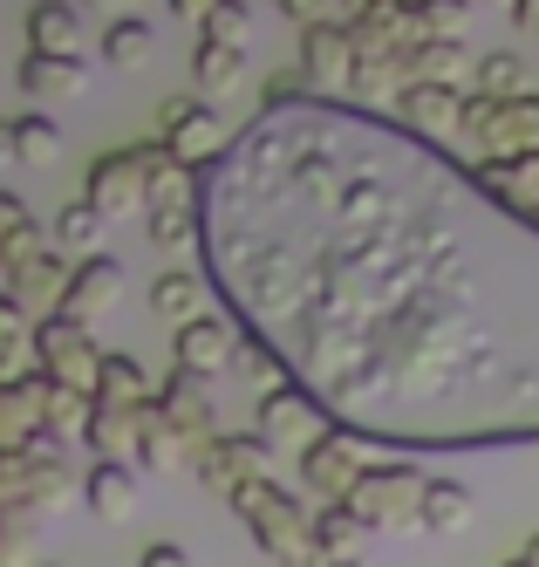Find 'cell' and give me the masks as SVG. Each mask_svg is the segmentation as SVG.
Returning a JSON list of instances; mask_svg holds the SVG:
<instances>
[{"instance_id":"obj_34","label":"cell","mask_w":539,"mask_h":567,"mask_svg":"<svg viewBox=\"0 0 539 567\" xmlns=\"http://www.w3.org/2000/svg\"><path fill=\"white\" fill-rule=\"evenodd\" d=\"M362 534H369V526H362L349 506H314V554H321V560H355Z\"/></svg>"},{"instance_id":"obj_38","label":"cell","mask_w":539,"mask_h":567,"mask_svg":"<svg viewBox=\"0 0 539 567\" xmlns=\"http://www.w3.org/2000/svg\"><path fill=\"white\" fill-rule=\"evenodd\" d=\"M198 34H205V42H226V49H246V42H253V8H246V0H219Z\"/></svg>"},{"instance_id":"obj_1","label":"cell","mask_w":539,"mask_h":567,"mask_svg":"<svg viewBox=\"0 0 539 567\" xmlns=\"http://www.w3.org/2000/svg\"><path fill=\"white\" fill-rule=\"evenodd\" d=\"M232 513H239V526L253 534V547L267 554V560H280V567H314L321 554H314V513L287 493V485H246V493H232Z\"/></svg>"},{"instance_id":"obj_3","label":"cell","mask_w":539,"mask_h":567,"mask_svg":"<svg viewBox=\"0 0 539 567\" xmlns=\"http://www.w3.org/2000/svg\"><path fill=\"white\" fill-rule=\"evenodd\" d=\"M424 485L431 478L417 465H369L342 506L369 526V534H410V526L424 519Z\"/></svg>"},{"instance_id":"obj_23","label":"cell","mask_w":539,"mask_h":567,"mask_svg":"<svg viewBox=\"0 0 539 567\" xmlns=\"http://www.w3.org/2000/svg\"><path fill=\"white\" fill-rule=\"evenodd\" d=\"M34 377V315L0 288V383Z\"/></svg>"},{"instance_id":"obj_48","label":"cell","mask_w":539,"mask_h":567,"mask_svg":"<svg viewBox=\"0 0 539 567\" xmlns=\"http://www.w3.org/2000/svg\"><path fill=\"white\" fill-rule=\"evenodd\" d=\"M519 554H526V560L539 567V534H526V547H519Z\"/></svg>"},{"instance_id":"obj_20","label":"cell","mask_w":539,"mask_h":567,"mask_svg":"<svg viewBox=\"0 0 539 567\" xmlns=\"http://www.w3.org/2000/svg\"><path fill=\"white\" fill-rule=\"evenodd\" d=\"M471 69H478L471 42H437V34L403 55V75H410V83H437V90H465Z\"/></svg>"},{"instance_id":"obj_44","label":"cell","mask_w":539,"mask_h":567,"mask_svg":"<svg viewBox=\"0 0 539 567\" xmlns=\"http://www.w3.org/2000/svg\"><path fill=\"white\" fill-rule=\"evenodd\" d=\"M512 21H519L526 42H539V0H512Z\"/></svg>"},{"instance_id":"obj_19","label":"cell","mask_w":539,"mask_h":567,"mask_svg":"<svg viewBox=\"0 0 539 567\" xmlns=\"http://www.w3.org/2000/svg\"><path fill=\"white\" fill-rule=\"evenodd\" d=\"M28 55H82V8L75 0H34L28 8Z\"/></svg>"},{"instance_id":"obj_17","label":"cell","mask_w":539,"mask_h":567,"mask_svg":"<svg viewBox=\"0 0 539 567\" xmlns=\"http://www.w3.org/2000/svg\"><path fill=\"white\" fill-rule=\"evenodd\" d=\"M144 499V472L131 458H96L90 472H82V506H90L96 519H131Z\"/></svg>"},{"instance_id":"obj_39","label":"cell","mask_w":539,"mask_h":567,"mask_svg":"<svg viewBox=\"0 0 539 567\" xmlns=\"http://www.w3.org/2000/svg\"><path fill=\"white\" fill-rule=\"evenodd\" d=\"M417 14L437 42H465L471 34V0H417Z\"/></svg>"},{"instance_id":"obj_7","label":"cell","mask_w":539,"mask_h":567,"mask_svg":"<svg viewBox=\"0 0 539 567\" xmlns=\"http://www.w3.org/2000/svg\"><path fill=\"white\" fill-rule=\"evenodd\" d=\"M191 478H198L213 499L232 506V493H246V485H267V478H273V452H267L253 431H226V437H213V444L198 452Z\"/></svg>"},{"instance_id":"obj_47","label":"cell","mask_w":539,"mask_h":567,"mask_svg":"<svg viewBox=\"0 0 539 567\" xmlns=\"http://www.w3.org/2000/svg\"><path fill=\"white\" fill-rule=\"evenodd\" d=\"M0 165H14V124L0 116Z\"/></svg>"},{"instance_id":"obj_33","label":"cell","mask_w":539,"mask_h":567,"mask_svg":"<svg viewBox=\"0 0 539 567\" xmlns=\"http://www.w3.org/2000/svg\"><path fill=\"white\" fill-rule=\"evenodd\" d=\"M96 42H103V62H110V69H144L157 34H151V21H137V14H116Z\"/></svg>"},{"instance_id":"obj_49","label":"cell","mask_w":539,"mask_h":567,"mask_svg":"<svg viewBox=\"0 0 539 567\" xmlns=\"http://www.w3.org/2000/svg\"><path fill=\"white\" fill-rule=\"evenodd\" d=\"M314 567H362V560H314Z\"/></svg>"},{"instance_id":"obj_12","label":"cell","mask_w":539,"mask_h":567,"mask_svg":"<svg viewBox=\"0 0 539 567\" xmlns=\"http://www.w3.org/2000/svg\"><path fill=\"white\" fill-rule=\"evenodd\" d=\"M69 260H62V247H55V239H49V247H41V254H28V260H14L8 274H0V288H8L34 321H49L55 308H62V295H69Z\"/></svg>"},{"instance_id":"obj_5","label":"cell","mask_w":539,"mask_h":567,"mask_svg":"<svg viewBox=\"0 0 539 567\" xmlns=\"http://www.w3.org/2000/svg\"><path fill=\"white\" fill-rule=\"evenodd\" d=\"M103 342L82 329V321H69V315H49V321H34V370L49 377V383H69V390H90L96 396V383H103Z\"/></svg>"},{"instance_id":"obj_36","label":"cell","mask_w":539,"mask_h":567,"mask_svg":"<svg viewBox=\"0 0 539 567\" xmlns=\"http://www.w3.org/2000/svg\"><path fill=\"white\" fill-rule=\"evenodd\" d=\"M471 96H526V62L506 55V49L478 55V69H471Z\"/></svg>"},{"instance_id":"obj_45","label":"cell","mask_w":539,"mask_h":567,"mask_svg":"<svg viewBox=\"0 0 539 567\" xmlns=\"http://www.w3.org/2000/svg\"><path fill=\"white\" fill-rule=\"evenodd\" d=\"M213 8H219V0H172V14L191 21V28H205V14H213Z\"/></svg>"},{"instance_id":"obj_6","label":"cell","mask_w":539,"mask_h":567,"mask_svg":"<svg viewBox=\"0 0 539 567\" xmlns=\"http://www.w3.org/2000/svg\"><path fill=\"white\" fill-rule=\"evenodd\" d=\"M362 472H369V452H362V431H349V424L321 431L308 452H301V485H308L314 506H342L355 493Z\"/></svg>"},{"instance_id":"obj_37","label":"cell","mask_w":539,"mask_h":567,"mask_svg":"<svg viewBox=\"0 0 539 567\" xmlns=\"http://www.w3.org/2000/svg\"><path fill=\"white\" fill-rule=\"evenodd\" d=\"M41 519L34 506H0V567H28V547H34V534H41Z\"/></svg>"},{"instance_id":"obj_13","label":"cell","mask_w":539,"mask_h":567,"mask_svg":"<svg viewBox=\"0 0 539 567\" xmlns=\"http://www.w3.org/2000/svg\"><path fill=\"white\" fill-rule=\"evenodd\" d=\"M123 288H131L123 260H116V254H90V260H75L69 295H62V308H55V315H69V321H82V329H90L96 315H110V308L123 301Z\"/></svg>"},{"instance_id":"obj_41","label":"cell","mask_w":539,"mask_h":567,"mask_svg":"<svg viewBox=\"0 0 539 567\" xmlns=\"http://www.w3.org/2000/svg\"><path fill=\"white\" fill-rule=\"evenodd\" d=\"M294 90H308V75H301V69H280V75H267V83H260V103H267V116H273L287 96H294Z\"/></svg>"},{"instance_id":"obj_29","label":"cell","mask_w":539,"mask_h":567,"mask_svg":"<svg viewBox=\"0 0 539 567\" xmlns=\"http://www.w3.org/2000/svg\"><path fill=\"white\" fill-rule=\"evenodd\" d=\"M471 513H478V499L465 493V485L458 478H431L424 485V534H465V526H471Z\"/></svg>"},{"instance_id":"obj_31","label":"cell","mask_w":539,"mask_h":567,"mask_svg":"<svg viewBox=\"0 0 539 567\" xmlns=\"http://www.w3.org/2000/svg\"><path fill=\"white\" fill-rule=\"evenodd\" d=\"M49 247V233H41V219L21 206L14 192H0V274H8L14 260H28V254H41Z\"/></svg>"},{"instance_id":"obj_21","label":"cell","mask_w":539,"mask_h":567,"mask_svg":"<svg viewBox=\"0 0 539 567\" xmlns=\"http://www.w3.org/2000/svg\"><path fill=\"white\" fill-rule=\"evenodd\" d=\"M90 90V62L82 55H28L21 62V96L34 103H69Z\"/></svg>"},{"instance_id":"obj_40","label":"cell","mask_w":539,"mask_h":567,"mask_svg":"<svg viewBox=\"0 0 539 567\" xmlns=\"http://www.w3.org/2000/svg\"><path fill=\"white\" fill-rule=\"evenodd\" d=\"M232 362H239V377H246V383H260V396L287 383V377H280V355H273V349H260V342H239V349H232Z\"/></svg>"},{"instance_id":"obj_8","label":"cell","mask_w":539,"mask_h":567,"mask_svg":"<svg viewBox=\"0 0 539 567\" xmlns=\"http://www.w3.org/2000/svg\"><path fill=\"white\" fill-rule=\"evenodd\" d=\"M349 34H355V55L369 62H403L417 42H431L417 0H362V8H349Z\"/></svg>"},{"instance_id":"obj_42","label":"cell","mask_w":539,"mask_h":567,"mask_svg":"<svg viewBox=\"0 0 539 567\" xmlns=\"http://www.w3.org/2000/svg\"><path fill=\"white\" fill-rule=\"evenodd\" d=\"M273 8H280L287 21H294V28H314V21H335V14H328V0H273Z\"/></svg>"},{"instance_id":"obj_4","label":"cell","mask_w":539,"mask_h":567,"mask_svg":"<svg viewBox=\"0 0 539 567\" xmlns=\"http://www.w3.org/2000/svg\"><path fill=\"white\" fill-rule=\"evenodd\" d=\"M164 144H116V151H96L90 157V178H82V198L103 213V219H123V213H151V165H157Z\"/></svg>"},{"instance_id":"obj_30","label":"cell","mask_w":539,"mask_h":567,"mask_svg":"<svg viewBox=\"0 0 539 567\" xmlns=\"http://www.w3.org/2000/svg\"><path fill=\"white\" fill-rule=\"evenodd\" d=\"M103 226H110V219L90 206V198H69V206H55V233H49V239H55L62 254L90 260V254H103Z\"/></svg>"},{"instance_id":"obj_24","label":"cell","mask_w":539,"mask_h":567,"mask_svg":"<svg viewBox=\"0 0 539 567\" xmlns=\"http://www.w3.org/2000/svg\"><path fill=\"white\" fill-rule=\"evenodd\" d=\"M90 417H96V396L90 390H69V383H49L41 377V431L49 437H90Z\"/></svg>"},{"instance_id":"obj_25","label":"cell","mask_w":539,"mask_h":567,"mask_svg":"<svg viewBox=\"0 0 539 567\" xmlns=\"http://www.w3.org/2000/svg\"><path fill=\"white\" fill-rule=\"evenodd\" d=\"M137 424H144V411H131V403H96V417H90V452L96 458H131L137 465Z\"/></svg>"},{"instance_id":"obj_26","label":"cell","mask_w":539,"mask_h":567,"mask_svg":"<svg viewBox=\"0 0 539 567\" xmlns=\"http://www.w3.org/2000/svg\"><path fill=\"white\" fill-rule=\"evenodd\" d=\"M191 83H198V96H232L246 83V49H226V42H205V34H198Z\"/></svg>"},{"instance_id":"obj_18","label":"cell","mask_w":539,"mask_h":567,"mask_svg":"<svg viewBox=\"0 0 539 567\" xmlns=\"http://www.w3.org/2000/svg\"><path fill=\"white\" fill-rule=\"evenodd\" d=\"M198 465V444L157 411L144 403V424H137V472H191Z\"/></svg>"},{"instance_id":"obj_27","label":"cell","mask_w":539,"mask_h":567,"mask_svg":"<svg viewBox=\"0 0 539 567\" xmlns=\"http://www.w3.org/2000/svg\"><path fill=\"white\" fill-rule=\"evenodd\" d=\"M96 403H131V411H144V403H157V383H151V370H144L137 355L110 349V355H103V383H96Z\"/></svg>"},{"instance_id":"obj_50","label":"cell","mask_w":539,"mask_h":567,"mask_svg":"<svg viewBox=\"0 0 539 567\" xmlns=\"http://www.w3.org/2000/svg\"><path fill=\"white\" fill-rule=\"evenodd\" d=\"M499 567H532V560H526V554H512V560H499Z\"/></svg>"},{"instance_id":"obj_10","label":"cell","mask_w":539,"mask_h":567,"mask_svg":"<svg viewBox=\"0 0 539 567\" xmlns=\"http://www.w3.org/2000/svg\"><path fill=\"white\" fill-rule=\"evenodd\" d=\"M321 431H335V424L314 411V396H308L301 383L267 390V396H260V411H253V437L267 444V452H308Z\"/></svg>"},{"instance_id":"obj_16","label":"cell","mask_w":539,"mask_h":567,"mask_svg":"<svg viewBox=\"0 0 539 567\" xmlns=\"http://www.w3.org/2000/svg\"><path fill=\"white\" fill-rule=\"evenodd\" d=\"M157 411L172 417V424H178V431L198 444V452L219 437V431H213V417H219V411H213V383H205V377H185V370H172V377L157 383Z\"/></svg>"},{"instance_id":"obj_22","label":"cell","mask_w":539,"mask_h":567,"mask_svg":"<svg viewBox=\"0 0 539 567\" xmlns=\"http://www.w3.org/2000/svg\"><path fill=\"white\" fill-rule=\"evenodd\" d=\"M34 437H41V370L0 383V452H28Z\"/></svg>"},{"instance_id":"obj_14","label":"cell","mask_w":539,"mask_h":567,"mask_svg":"<svg viewBox=\"0 0 539 567\" xmlns=\"http://www.w3.org/2000/svg\"><path fill=\"white\" fill-rule=\"evenodd\" d=\"M232 349H239V336H232L226 315H191L185 329H172V362L185 377H205V383L232 362Z\"/></svg>"},{"instance_id":"obj_9","label":"cell","mask_w":539,"mask_h":567,"mask_svg":"<svg viewBox=\"0 0 539 567\" xmlns=\"http://www.w3.org/2000/svg\"><path fill=\"white\" fill-rule=\"evenodd\" d=\"M157 124H164V151H172L178 165H191V172H213V165H219V151H226V124H219V110L205 103V96H178V103H164V110H157Z\"/></svg>"},{"instance_id":"obj_35","label":"cell","mask_w":539,"mask_h":567,"mask_svg":"<svg viewBox=\"0 0 539 567\" xmlns=\"http://www.w3.org/2000/svg\"><path fill=\"white\" fill-rule=\"evenodd\" d=\"M14 157H21V165H55V157H62V124L49 110L14 116Z\"/></svg>"},{"instance_id":"obj_28","label":"cell","mask_w":539,"mask_h":567,"mask_svg":"<svg viewBox=\"0 0 539 567\" xmlns=\"http://www.w3.org/2000/svg\"><path fill=\"white\" fill-rule=\"evenodd\" d=\"M144 233H151V247H157V254L185 260V254H198L205 219H198V206H151V213H144Z\"/></svg>"},{"instance_id":"obj_2","label":"cell","mask_w":539,"mask_h":567,"mask_svg":"<svg viewBox=\"0 0 539 567\" xmlns=\"http://www.w3.org/2000/svg\"><path fill=\"white\" fill-rule=\"evenodd\" d=\"M465 144L491 151L485 165H506V157H539V96H471L465 90Z\"/></svg>"},{"instance_id":"obj_32","label":"cell","mask_w":539,"mask_h":567,"mask_svg":"<svg viewBox=\"0 0 539 567\" xmlns=\"http://www.w3.org/2000/svg\"><path fill=\"white\" fill-rule=\"evenodd\" d=\"M151 308L172 315V329H185L191 315H205V280H198L191 267H164L157 288H151Z\"/></svg>"},{"instance_id":"obj_43","label":"cell","mask_w":539,"mask_h":567,"mask_svg":"<svg viewBox=\"0 0 539 567\" xmlns=\"http://www.w3.org/2000/svg\"><path fill=\"white\" fill-rule=\"evenodd\" d=\"M137 567H191V554H185V547H172V540H157V547H144V554H137Z\"/></svg>"},{"instance_id":"obj_15","label":"cell","mask_w":539,"mask_h":567,"mask_svg":"<svg viewBox=\"0 0 539 567\" xmlns=\"http://www.w3.org/2000/svg\"><path fill=\"white\" fill-rule=\"evenodd\" d=\"M396 116L410 137H431V144H450L465 131V90H437V83H410L396 96Z\"/></svg>"},{"instance_id":"obj_46","label":"cell","mask_w":539,"mask_h":567,"mask_svg":"<svg viewBox=\"0 0 539 567\" xmlns=\"http://www.w3.org/2000/svg\"><path fill=\"white\" fill-rule=\"evenodd\" d=\"M75 8H96V14H131L137 0H75Z\"/></svg>"},{"instance_id":"obj_51","label":"cell","mask_w":539,"mask_h":567,"mask_svg":"<svg viewBox=\"0 0 539 567\" xmlns=\"http://www.w3.org/2000/svg\"><path fill=\"white\" fill-rule=\"evenodd\" d=\"M506 8H512V0H506Z\"/></svg>"},{"instance_id":"obj_11","label":"cell","mask_w":539,"mask_h":567,"mask_svg":"<svg viewBox=\"0 0 539 567\" xmlns=\"http://www.w3.org/2000/svg\"><path fill=\"white\" fill-rule=\"evenodd\" d=\"M355 62L362 55H355L349 21H314V28H301V75H308L314 96H349Z\"/></svg>"}]
</instances>
